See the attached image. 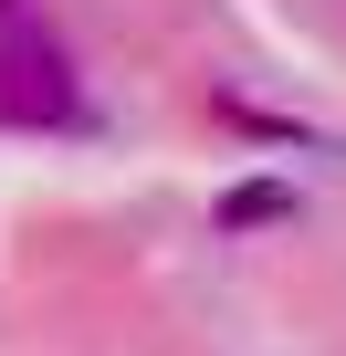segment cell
<instances>
[{
  "instance_id": "obj_1",
  "label": "cell",
  "mask_w": 346,
  "mask_h": 356,
  "mask_svg": "<svg viewBox=\"0 0 346 356\" xmlns=\"http://www.w3.org/2000/svg\"><path fill=\"white\" fill-rule=\"evenodd\" d=\"M0 115H32V126H74V74H63V42L0 0Z\"/></svg>"
},
{
  "instance_id": "obj_2",
  "label": "cell",
  "mask_w": 346,
  "mask_h": 356,
  "mask_svg": "<svg viewBox=\"0 0 346 356\" xmlns=\"http://www.w3.org/2000/svg\"><path fill=\"white\" fill-rule=\"evenodd\" d=\"M283 210H294V189H242V200H231L242 231H252V220H283Z\"/></svg>"
}]
</instances>
